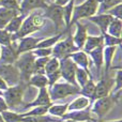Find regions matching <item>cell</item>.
I'll list each match as a JSON object with an SVG mask.
<instances>
[{
  "label": "cell",
  "mask_w": 122,
  "mask_h": 122,
  "mask_svg": "<svg viewBox=\"0 0 122 122\" xmlns=\"http://www.w3.org/2000/svg\"><path fill=\"white\" fill-rule=\"evenodd\" d=\"M44 25H45V18L42 16V14L36 12H32L31 14H28L24 18L19 30L16 33L12 34V42H16L21 38L29 36L33 32L41 30Z\"/></svg>",
  "instance_id": "obj_1"
},
{
  "label": "cell",
  "mask_w": 122,
  "mask_h": 122,
  "mask_svg": "<svg viewBox=\"0 0 122 122\" xmlns=\"http://www.w3.org/2000/svg\"><path fill=\"white\" fill-rule=\"evenodd\" d=\"M99 10V3L97 0H85L82 3L74 6L73 16H72L70 27L75 23L79 21L82 18H89L97 13Z\"/></svg>",
  "instance_id": "obj_2"
},
{
  "label": "cell",
  "mask_w": 122,
  "mask_h": 122,
  "mask_svg": "<svg viewBox=\"0 0 122 122\" xmlns=\"http://www.w3.org/2000/svg\"><path fill=\"white\" fill-rule=\"evenodd\" d=\"M48 93L51 102L59 101V100L65 99L70 95H74L76 93H79V88L73 85L69 84L66 81L63 82H55L53 86L48 87Z\"/></svg>",
  "instance_id": "obj_3"
},
{
  "label": "cell",
  "mask_w": 122,
  "mask_h": 122,
  "mask_svg": "<svg viewBox=\"0 0 122 122\" xmlns=\"http://www.w3.org/2000/svg\"><path fill=\"white\" fill-rule=\"evenodd\" d=\"M34 60H36V57L33 56L32 51L24 53L18 56L17 60L15 61L14 65L16 66V69L18 70L21 79L29 80L30 76L33 74Z\"/></svg>",
  "instance_id": "obj_4"
},
{
  "label": "cell",
  "mask_w": 122,
  "mask_h": 122,
  "mask_svg": "<svg viewBox=\"0 0 122 122\" xmlns=\"http://www.w3.org/2000/svg\"><path fill=\"white\" fill-rule=\"evenodd\" d=\"M51 51H53L51 56L57 58L58 60H61V59H64V58H69L73 53L80 51V49H78L74 45L73 38H72L71 34H69L64 40H60L54 46V48H51Z\"/></svg>",
  "instance_id": "obj_5"
},
{
  "label": "cell",
  "mask_w": 122,
  "mask_h": 122,
  "mask_svg": "<svg viewBox=\"0 0 122 122\" xmlns=\"http://www.w3.org/2000/svg\"><path fill=\"white\" fill-rule=\"evenodd\" d=\"M25 88L23 85L18 84L15 86L9 87L5 91H3L2 93V97L5 101L6 105L9 108H14L19 106L23 103L24 99V92H25Z\"/></svg>",
  "instance_id": "obj_6"
},
{
  "label": "cell",
  "mask_w": 122,
  "mask_h": 122,
  "mask_svg": "<svg viewBox=\"0 0 122 122\" xmlns=\"http://www.w3.org/2000/svg\"><path fill=\"white\" fill-rule=\"evenodd\" d=\"M116 103L117 102L115 101V99L110 94L108 97L97 99L94 101L92 107L90 108L91 114H94L99 119H102L112 109V107L116 105Z\"/></svg>",
  "instance_id": "obj_7"
},
{
  "label": "cell",
  "mask_w": 122,
  "mask_h": 122,
  "mask_svg": "<svg viewBox=\"0 0 122 122\" xmlns=\"http://www.w3.org/2000/svg\"><path fill=\"white\" fill-rule=\"evenodd\" d=\"M44 18H48L55 25L56 30H60V28L64 27V20H63V11L62 6L58 5L56 3L47 4V6L44 9V13L42 14Z\"/></svg>",
  "instance_id": "obj_8"
},
{
  "label": "cell",
  "mask_w": 122,
  "mask_h": 122,
  "mask_svg": "<svg viewBox=\"0 0 122 122\" xmlns=\"http://www.w3.org/2000/svg\"><path fill=\"white\" fill-rule=\"evenodd\" d=\"M59 61H60V67H59L60 76L64 79V81L69 82V84L73 85L75 87H78L75 79V72H76V67H77L76 64L72 61L70 57L61 59Z\"/></svg>",
  "instance_id": "obj_9"
},
{
  "label": "cell",
  "mask_w": 122,
  "mask_h": 122,
  "mask_svg": "<svg viewBox=\"0 0 122 122\" xmlns=\"http://www.w3.org/2000/svg\"><path fill=\"white\" fill-rule=\"evenodd\" d=\"M0 77L8 84L9 87L18 85L20 82V74L14 64H1L0 63Z\"/></svg>",
  "instance_id": "obj_10"
},
{
  "label": "cell",
  "mask_w": 122,
  "mask_h": 122,
  "mask_svg": "<svg viewBox=\"0 0 122 122\" xmlns=\"http://www.w3.org/2000/svg\"><path fill=\"white\" fill-rule=\"evenodd\" d=\"M112 85H114V79L106 77V75L104 77H102L100 79V81L97 84H95V90L92 100L95 101V100L101 99V97H108L110 94V92H112Z\"/></svg>",
  "instance_id": "obj_11"
},
{
  "label": "cell",
  "mask_w": 122,
  "mask_h": 122,
  "mask_svg": "<svg viewBox=\"0 0 122 122\" xmlns=\"http://www.w3.org/2000/svg\"><path fill=\"white\" fill-rule=\"evenodd\" d=\"M1 47V54H0V63L1 64H14L15 61L18 58L17 53L16 42H12L8 46Z\"/></svg>",
  "instance_id": "obj_12"
},
{
  "label": "cell",
  "mask_w": 122,
  "mask_h": 122,
  "mask_svg": "<svg viewBox=\"0 0 122 122\" xmlns=\"http://www.w3.org/2000/svg\"><path fill=\"white\" fill-rule=\"evenodd\" d=\"M62 120H73L77 122H94L92 118V114L89 107L81 110H74V112H66L62 117Z\"/></svg>",
  "instance_id": "obj_13"
},
{
  "label": "cell",
  "mask_w": 122,
  "mask_h": 122,
  "mask_svg": "<svg viewBox=\"0 0 122 122\" xmlns=\"http://www.w3.org/2000/svg\"><path fill=\"white\" fill-rule=\"evenodd\" d=\"M47 4L48 3L45 0H21V2L19 3V14L27 16L30 12L36 9L44 10Z\"/></svg>",
  "instance_id": "obj_14"
},
{
  "label": "cell",
  "mask_w": 122,
  "mask_h": 122,
  "mask_svg": "<svg viewBox=\"0 0 122 122\" xmlns=\"http://www.w3.org/2000/svg\"><path fill=\"white\" fill-rule=\"evenodd\" d=\"M41 41V39H36L33 36H25V38L19 39L16 41V47H17V53L18 55H21L24 53H28V51H32L33 49L36 48L38 43Z\"/></svg>",
  "instance_id": "obj_15"
},
{
  "label": "cell",
  "mask_w": 122,
  "mask_h": 122,
  "mask_svg": "<svg viewBox=\"0 0 122 122\" xmlns=\"http://www.w3.org/2000/svg\"><path fill=\"white\" fill-rule=\"evenodd\" d=\"M89 20L91 23L95 24L101 30V33L104 34L107 31V28L109 26V24L114 20V17L112 15H109L108 13H97V14L93 15V16L89 17Z\"/></svg>",
  "instance_id": "obj_16"
},
{
  "label": "cell",
  "mask_w": 122,
  "mask_h": 122,
  "mask_svg": "<svg viewBox=\"0 0 122 122\" xmlns=\"http://www.w3.org/2000/svg\"><path fill=\"white\" fill-rule=\"evenodd\" d=\"M53 104L51 97H49L48 89L42 88L39 89V94L31 103H28L25 105V108H32L36 107V106H51Z\"/></svg>",
  "instance_id": "obj_17"
},
{
  "label": "cell",
  "mask_w": 122,
  "mask_h": 122,
  "mask_svg": "<svg viewBox=\"0 0 122 122\" xmlns=\"http://www.w3.org/2000/svg\"><path fill=\"white\" fill-rule=\"evenodd\" d=\"M75 25H76V32L74 34V36H72V38H73L74 45L78 49L81 51V48L85 45V42H86L87 36H88V32H87L88 30H87V26L79 23V21L75 23Z\"/></svg>",
  "instance_id": "obj_18"
},
{
  "label": "cell",
  "mask_w": 122,
  "mask_h": 122,
  "mask_svg": "<svg viewBox=\"0 0 122 122\" xmlns=\"http://www.w3.org/2000/svg\"><path fill=\"white\" fill-rule=\"evenodd\" d=\"M70 58L72 59L74 63L76 64V66L81 67V69L86 70V71H90L89 66H90V61H89L88 55L85 53L84 51H77L75 53H73Z\"/></svg>",
  "instance_id": "obj_19"
},
{
  "label": "cell",
  "mask_w": 122,
  "mask_h": 122,
  "mask_svg": "<svg viewBox=\"0 0 122 122\" xmlns=\"http://www.w3.org/2000/svg\"><path fill=\"white\" fill-rule=\"evenodd\" d=\"M99 46H103V36L102 34H100V36H88L82 49L86 54H88L89 51H93Z\"/></svg>",
  "instance_id": "obj_20"
},
{
  "label": "cell",
  "mask_w": 122,
  "mask_h": 122,
  "mask_svg": "<svg viewBox=\"0 0 122 122\" xmlns=\"http://www.w3.org/2000/svg\"><path fill=\"white\" fill-rule=\"evenodd\" d=\"M103 47L104 46H99L97 48H94L93 51H89L87 55L90 56L91 60L93 61V63L95 64L97 66V74H100L101 72V69L104 64V58H103Z\"/></svg>",
  "instance_id": "obj_21"
},
{
  "label": "cell",
  "mask_w": 122,
  "mask_h": 122,
  "mask_svg": "<svg viewBox=\"0 0 122 122\" xmlns=\"http://www.w3.org/2000/svg\"><path fill=\"white\" fill-rule=\"evenodd\" d=\"M17 15H19L18 11L9 10L0 6V29H4L5 26L11 21V19H13Z\"/></svg>",
  "instance_id": "obj_22"
},
{
  "label": "cell",
  "mask_w": 122,
  "mask_h": 122,
  "mask_svg": "<svg viewBox=\"0 0 122 122\" xmlns=\"http://www.w3.org/2000/svg\"><path fill=\"white\" fill-rule=\"evenodd\" d=\"M90 100L86 97H76L73 102L69 103L67 105V112H74V110H81V109H85V108L89 107L90 106Z\"/></svg>",
  "instance_id": "obj_23"
},
{
  "label": "cell",
  "mask_w": 122,
  "mask_h": 122,
  "mask_svg": "<svg viewBox=\"0 0 122 122\" xmlns=\"http://www.w3.org/2000/svg\"><path fill=\"white\" fill-rule=\"evenodd\" d=\"M116 51H117V46L103 47V58H104V63H105V75H107L108 72H109Z\"/></svg>",
  "instance_id": "obj_24"
},
{
  "label": "cell",
  "mask_w": 122,
  "mask_h": 122,
  "mask_svg": "<svg viewBox=\"0 0 122 122\" xmlns=\"http://www.w3.org/2000/svg\"><path fill=\"white\" fill-rule=\"evenodd\" d=\"M29 85L36 87L38 89L48 88V80L44 74H33L29 78Z\"/></svg>",
  "instance_id": "obj_25"
},
{
  "label": "cell",
  "mask_w": 122,
  "mask_h": 122,
  "mask_svg": "<svg viewBox=\"0 0 122 122\" xmlns=\"http://www.w3.org/2000/svg\"><path fill=\"white\" fill-rule=\"evenodd\" d=\"M62 36H63V32H60V33H57L56 36H51V38L41 39V41L36 45V48H53L61 40Z\"/></svg>",
  "instance_id": "obj_26"
},
{
  "label": "cell",
  "mask_w": 122,
  "mask_h": 122,
  "mask_svg": "<svg viewBox=\"0 0 122 122\" xmlns=\"http://www.w3.org/2000/svg\"><path fill=\"white\" fill-rule=\"evenodd\" d=\"M75 6V0H70L65 5L62 6L63 11V20H64V25L67 29H70V23H71L72 16H73V10Z\"/></svg>",
  "instance_id": "obj_27"
},
{
  "label": "cell",
  "mask_w": 122,
  "mask_h": 122,
  "mask_svg": "<svg viewBox=\"0 0 122 122\" xmlns=\"http://www.w3.org/2000/svg\"><path fill=\"white\" fill-rule=\"evenodd\" d=\"M106 33H108L109 36H115V38L121 39V34H122V20L121 19L114 18V20L108 26Z\"/></svg>",
  "instance_id": "obj_28"
},
{
  "label": "cell",
  "mask_w": 122,
  "mask_h": 122,
  "mask_svg": "<svg viewBox=\"0 0 122 122\" xmlns=\"http://www.w3.org/2000/svg\"><path fill=\"white\" fill-rule=\"evenodd\" d=\"M90 78H92L90 74V71H86V70L81 69V67H76V72H75V79H76V84L77 86L82 87Z\"/></svg>",
  "instance_id": "obj_29"
},
{
  "label": "cell",
  "mask_w": 122,
  "mask_h": 122,
  "mask_svg": "<svg viewBox=\"0 0 122 122\" xmlns=\"http://www.w3.org/2000/svg\"><path fill=\"white\" fill-rule=\"evenodd\" d=\"M25 17L26 16L20 15V14L17 15V16H15L14 18L11 19L10 23L5 26L4 30H6V31H8L9 33H11V34L16 33V32L19 30V28H20V26H21V24H23V20H24Z\"/></svg>",
  "instance_id": "obj_30"
},
{
  "label": "cell",
  "mask_w": 122,
  "mask_h": 122,
  "mask_svg": "<svg viewBox=\"0 0 122 122\" xmlns=\"http://www.w3.org/2000/svg\"><path fill=\"white\" fill-rule=\"evenodd\" d=\"M94 90H95V82L93 81L92 78H90L84 86L79 88V94H81L82 97H88V99L91 101V100L93 99Z\"/></svg>",
  "instance_id": "obj_31"
},
{
  "label": "cell",
  "mask_w": 122,
  "mask_h": 122,
  "mask_svg": "<svg viewBox=\"0 0 122 122\" xmlns=\"http://www.w3.org/2000/svg\"><path fill=\"white\" fill-rule=\"evenodd\" d=\"M59 67H60V61L55 57H51L44 67V75L47 76L53 73H56V72H59Z\"/></svg>",
  "instance_id": "obj_32"
},
{
  "label": "cell",
  "mask_w": 122,
  "mask_h": 122,
  "mask_svg": "<svg viewBox=\"0 0 122 122\" xmlns=\"http://www.w3.org/2000/svg\"><path fill=\"white\" fill-rule=\"evenodd\" d=\"M121 2H122V0H97V3H99V10H97V12L105 13L109 9L120 4Z\"/></svg>",
  "instance_id": "obj_33"
},
{
  "label": "cell",
  "mask_w": 122,
  "mask_h": 122,
  "mask_svg": "<svg viewBox=\"0 0 122 122\" xmlns=\"http://www.w3.org/2000/svg\"><path fill=\"white\" fill-rule=\"evenodd\" d=\"M67 105L69 104H51L48 108V114L51 116L62 117L67 112Z\"/></svg>",
  "instance_id": "obj_34"
},
{
  "label": "cell",
  "mask_w": 122,
  "mask_h": 122,
  "mask_svg": "<svg viewBox=\"0 0 122 122\" xmlns=\"http://www.w3.org/2000/svg\"><path fill=\"white\" fill-rule=\"evenodd\" d=\"M48 108L49 106H36V107H32V109L28 110V112L20 114L21 117H36V116H44V115L48 114Z\"/></svg>",
  "instance_id": "obj_35"
},
{
  "label": "cell",
  "mask_w": 122,
  "mask_h": 122,
  "mask_svg": "<svg viewBox=\"0 0 122 122\" xmlns=\"http://www.w3.org/2000/svg\"><path fill=\"white\" fill-rule=\"evenodd\" d=\"M21 122H60L55 117L51 115H44V116H36V117H24Z\"/></svg>",
  "instance_id": "obj_36"
},
{
  "label": "cell",
  "mask_w": 122,
  "mask_h": 122,
  "mask_svg": "<svg viewBox=\"0 0 122 122\" xmlns=\"http://www.w3.org/2000/svg\"><path fill=\"white\" fill-rule=\"evenodd\" d=\"M2 119L4 120V122H21L23 120V117L20 114H17V112H11V110H4L1 112Z\"/></svg>",
  "instance_id": "obj_37"
},
{
  "label": "cell",
  "mask_w": 122,
  "mask_h": 122,
  "mask_svg": "<svg viewBox=\"0 0 122 122\" xmlns=\"http://www.w3.org/2000/svg\"><path fill=\"white\" fill-rule=\"evenodd\" d=\"M51 57H44V58H36L33 64V74H44V67L46 65L47 61ZM32 74V75H33Z\"/></svg>",
  "instance_id": "obj_38"
},
{
  "label": "cell",
  "mask_w": 122,
  "mask_h": 122,
  "mask_svg": "<svg viewBox=\"0 0 122 122\" xmlns=\"http://www.w3.org/2000/svg\"><path fill=\"white\" fill-rule=\"evenodd\" d=\"M103 36V46L108 47V46H120L121 45V40L122 39L115 38L112 36H109L108 33H104Z\"/></svg>",
  "instance_id": "obj_39"
},
{
  "label": "cell",
  "mask_w": 122,
  "mask_h": 122,
  "mask_svg": "<svg viewBox=\"0 0 122 122\" xmlns=\"http://www.w3.org/2000/svg\"><path fill=\"white\" fill-rule=\"evenodd\" d=\"M0 6L19 12V3L17 0H0Z\"/></svg>",
  "instance_id": "obj_40"
},
{
  "label": "cell",
  "mask_w": 122,
  "mask_h": 122,
  "mask_svg": "<svg viewBox=\"0 0 122 122\" xmlns=\"http://www.w3.org/2000/svg\"><path fill=\"white\" fill-rule=\"evenodd\" d=\"M12 43V34L9 33L6 30L0 29V45L8 46Z\"/></svg>",
  "instance_id": "obj_41"
},
{
  "label": "cell",
  "mask_w": 122,
  "mask_h": 122,
  "mask_svg": "<svg viewBox=\"0 0 122 122\" xmlns=\"http://www.w3.org/2000/svg\"><path fill=\"white\" fill-rule=\"evenodd\" d=\"M114 84H115V88L112 90V92L116 93V92H119L121 91L122 89V70H121V66L118 67V72L116 74V77L114 79Z\"/></svg>",
  "instance_id": "obj_42"
},
{
  "label": "cell",
  "mask_w": 122,
  "mask_h": 122,
  "mask_svg": "<svg viewBox=\"0 0 122 122\" xmlns=\"http://www.w3.org/2000/svg\"><path fill=\"white\" fill-rule=\"evenodd\" d=\"M51 48H36L32 51V54L36 58H44V57H51Z\"/></svg>",
  "instance_id": "obj_43"
},
{
  "label": "cell",
  "mask_w": 122,
  "mask_h": 122,
  "mask_svg": "<svg viewBox=\"0 0 122 122\" xmlns=\"http://www.w3.org/2000/svg\"><path fill=\"white\" fill-rule=\"evenodd\" d=\"M121 10H122V4L120 3V4H118V5L114 6V8L109 9V10H108L107 12H105V13H108V14L112 15L114 18L121 19L122 18V12H121Z\"/></svg>",
  "instance_id": "obj_44"
},
{
  "label": "cell",
  "mask_w": 122,
  "mask_h": 122,
  "mask_svg": "<svg viewBox=\"0 0 122 122\" xmlns=\"http://www.w3.org/2000/svg\"><path fill=\"white\" fill-rule=\"evenodd\" d=\"M9 107L8 105H6L5 101L3 100V97H2V95H0V114H1L2 112H4V110H8Z\"/></svg>",
  "instance_id": "obj_45"
},
{
  "label": "cell",
  "mask_w": 122,
  "mask_h": 122,
  "mask_svg": "<svg viewBox=\"0 0 122 122\" xmlns=\"http://www.w3.org/2000/svg\"><path fill=\"white\" fill-rule=\"evenodd\" d=\"M8 88H9L8 84H6V82L4 81L1 77H0V91H2V92H3V91H5Z\"/></svg>",
  "instance_id": "obj_46"
},
{
  "label": "cell",
  "mask_w": 122,
  "mask_h": 122,
  "mask_svg": "<svg viewBox=\"0 0 122 122\" xmlns=\"http://www.w3.org/2000/svg\"><path fill=\"white\" fill-rule=\"evenodd\" d=\"M69 1H70V0H55V1H54V3L63 6V5H65V4H66Z\"/></svg>",
  "instance_id": "obj_47"
},
{
  "label": "cell",
  "mask_w": 122,
  "mask_h": 122,
  "mask_svg": "<svg viewBox=\"0 0 122 122\" xmlns=\"http://www.w3.org/2000/svg\"><path fill=\"white\" fill-rule=\"evenodd\" d=\"M105 122H122L121 119H118V120H112V121H105Z\"/></svg>",
  "instance_id": "obj_48"
},
{
  "label": "cell",
  "mask_w": 122,
  "mask_h": 122,
  "mask_svg": "<svg viewBox=\"0 0 122 122\" xmlns=\"http://www.w3.org/2000/svg\"><path fill=\"white\" fill-rule=\"evenodd\" d=\"M63 122H77V121H73V120H63Z\"/></svg>",
  "instance_id": "obj_49"
},
{
  "label": "cell",
  "mask_w": 122,
  "mask_h": 122,
  "mask_svg": "<svg viewBox=\"0 0 122 122\" xmlns=\"http://www.w3.org/2000/svg\"><path fill=\"white\" fill-rule=\"evenodd\" d=\"M0 122H4V120L2 119V116H1V114H0Z\"/></svg>",
  "instance_id": "obj_50"
},
{
  "label": "cell",
  "mask_w": 122,
  "mask_h": 122,
  "mask_svg": "<svg viewBox=\"0 0 122 122\" xmlns=\"http://www.w3.org/2000/svg\"><path fill=\"white\" fill-rule=\"evenodd\" d=\"M2 93H3V92H2V91H0V95H2Z\"/></svg>",
  "instance_id": "obj_51"
},
{
  "label": "cell",
  "mask_w": 122,
  "mask_h": 122,
  "mask_svg": "<svg viewBox=\"0 0 122 122\" xmlns=\"http://www.w3.org/2000/svg\"><path fill=\"white\" fill-rule=\"evenodd\" d=\"M0 54H1V47H0Z\"/></svg>",
  "instance_id": "obj_52"
}]
</instances>
